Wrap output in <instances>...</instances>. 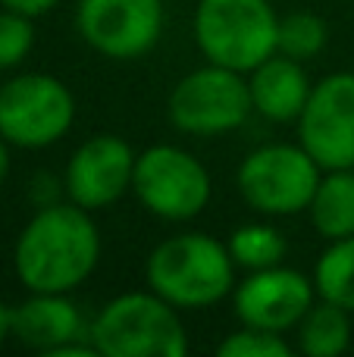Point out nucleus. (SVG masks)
Segmentation results:
<instances>
[{
  "label": "nucleus",
  "instance_id": "15",
  "mask_svg": "<svg viewBox=\"0 0 354 357\" xmlns=\"http://www.w3.org/2000/svg\"><path fill=\"white\" fill-rule=\"evenodd\" d=\"M307 216L323 241L354 235V169H323L307 204Z\"/></svg>",
  "mask_w": 354,
  "mask_h": 357
},
{
  "label": "nucleus",
  "instance_id": "20",
  "mask_svg": "<svg viewBox=\"0 0 354 357\" xmlns=\"http://www.w3.org/2000/svg\"><path fill=\"white\" fill-rule=\"evenodd\" d=\"M220 357H292L295 345H288L282 333H270V329L242 326L229 333L217 345Z\"/></svg>",
  "mask_w": 354,
  "mask_h": 357
},
{
  "label": "nucleus",
  "instance_id": "2",
  "mask_svg": "<svg viewBox=\"0 0 354 357\" xmlns=\"http://www.w3.org/2000/svg\"><path fill=\"white\" fill-rule=\"evenodd\" d=\"M236 260L229 248L207 232L163 238L144 264V282L179 310H204L226 301L236 289Z\"/></svg>",
  "mask_w": 354,
  "mask_h": 357
},
{
  "label": "nucleus",
  "instance_id": "1",
  "mask_svg": "<svg viewBox=\"0 0 354 357\" xmlns=\"http://www.w3.org/2000/svg\"><path fill=\"white\" fill-rule=\"evenodd\" d=\"M100 264V232L91 210L50 201L35 210L13 248V266L29 291L72 295Z\"/></svg>",
  "mask_w": 354,
  "mask_h": 357
},
{
  "label": "nucleus",
  "instance_id": "14",
  "mask_svg": "<svg viewBox=\"0 0 354 357\" xmlns=\"http://www.w3.org/2000/svg\"><path fill=\"white\" fill-rule=\"evenodd\" d=\"M248 88L254 113L270 123H298L314 82L305 73V63L276 50L248 73Z\"/></svg>",
  "mask_w": 354,
  "mask_h": 357
},
{
  "label": "nucleus",
  "instance_id": "11",
  "mask_svg": "<svg viewBox=\"0 0 354 357\" xmlns=\"http://www.w3.org/2000/svg\"><path fill=\"white\" fill-rule=\"evenodd\" d=\"M314 301H317L314 276L286 264L248 273L232 289V307L242 326L270 329L282 335L295 333Z\"/></svg>",
  "mask_w": 354,
  "mask_h": 357
},
{
  "label": "nucleus",
  "instance_id": "23",
  "mask_svg": "<svg viewBox=\"0 0 354 357\" xmlns=\"http://www.w3.org/2000/svg\"><path fill=\"white\" fill-rule=\"evenodd\" d=\"M6 138H0V182L6 178V173H10V148H6Z\"/></svg>",
  "mask_w": 354,
  "mask_h": 357
},
{
  "label": "nucleus",
  "instance_id": "12",
  "mask_svg": "<svg viewBox=\"0 0 354 357\" xmlns=\"http://www.w3.org/2000/svg\"><path fill=\"white\" fill-rule=\"evenodd\" d=\"M135 151L119 135H94L72 151L63 169V195L79 207L107 210L132 191Z\"/></svg>",
  "mask_w": 354,
  "mask_h": 357
},
{
  "label": "nucleus",
  "instance_id": "5",
  "mask_svg": "<svg viewBox=\"0 0 354 357\" xmlns=\"http://www.w3.org/2000/svg\"><path fill=\"white\" fill-rule=\"evenodd\" d=\"M320 176L323 169L301 148V142H270L245 154L236 169V185L251 210L279 220L305 213Z\"/></svg>",
  "mask_w": 354,
  "mask_h": 357
},
{
  "label": "nucleus",
  "instance_id": "18",
  "mask_svg": "<svg viewBox=\"0 0 354 357\" xmlns=\"http://www.w3.org/2000/svg\"><path fill=\"white\" fill-rule=\"evenodd\" d=\"M314 285L317 298H326L354 314V235L326 241L314 266Z\"/></svg>",
  "mask_w": 354,
  "mask_h": 357
},
{
  "label": "nucleus",
  "instance_id": "16",
  "mask_svg": "<svg viewBox=\"0 0 354 357\" xmlns=\"http://www.w3.org/2000/svg\"><path fill=\"white\" fill-rule=\"evenodd\" d=\"M354 345L351 310L317 298L295 326V348L307 357H342Z\"/></svg>",
  "mask_w": 354,
  "mask_h": 357
},
{
  "label": "nucleus",
  "instance_id": "19",
  "mask_svg": "<svg viewBox=\"0 0 354 357\" xmlns=\"http://www.w3.org/2000/svg\"><path fill=\"white\" fill-rule=\"evenodd\" d=\"M330 41V29L317 13H288L279 19V35H276V50L292 60H317Z\"/></svg>",
  "mask_w": 354,
  "mask_h": 357
},
{
  "label": "nucleus",
  "instance_id": "17",
  "mask_svg": "<svg viewBox=\"0 0 354 357\" xmlns=\"http://www.w3.org/2000/svg\"><path fill=\"white\" fill-rule=\"evenodd\" d=\"M238 270L254 273L267 266H279L288 254V241L273 222H242L226 241Z\"/></svg>",
  "mask_w": 354,
  "mask_h": 357
},
{
  "label": "nucleus",
  "instance_id": "7",
  "mask_svg": "<svg viewBox=\"0 0 354 357\" xmlns=\"http://www.w3.org/2000/svg\"><path fill=\"white\" fill-rule=\"evenodd\" d=\"M132 195L157 220L188 222L207 210L213 182L204 163L185 148L151 144L135 157Z\"/></svg>",
  "mask_w": 354,
  "mask_h": 357
},
{
  "label": "nucleus",
  "instance_id": "22",
  "mask_svg": "<svg viewBox=\"0 0 354 357\" xmlns=\"http://www.w3.org/2000/svg\"><path fill=\"white\" fill-rule=\"evenodd\" d=\"M56 3H60V0H0V6H6V10H16V13H22V16H31V19L50 13Z\"/></svg>",
  "mask_w": 354,
  "mask_h": 357
},
{
  "label": "nucleus",
  "instance_id": "8",
  "mask_svg": "<svg viewBox=\"0 0 354 357\" xmlns=\"http://www.w3.org/2000/svg\"><path fill=\"white\" fill-rule=\"evenodd\" d=\"M75 123V94L47 73H22L0 85V138L16 148H50Z\"/></svg>",
  "mask_w": 354,
  "mask_h": 357
},
{
  "label": "nucleus",
  "instance_id": "13",
  "mask_svg": "<svg viewBox=\"0 0 354 357\" xmlns=\"http://www.w3.org/2000/svg\"><path fill=\"white\" fill-rule=\"evenodd\" d=\"M88 329L91 323H85L79 304L60 291H31V298L10 307V335L41 357L69 342H85Z\"/></svg>",
  "mask_w": 354,
  "mask_h": 357
},
{
  "label": "nucleus",
  "instance_id": "21",
  "mask_svg": "<svg viewBox=\"0 0 354 357\" xmlns=\"http://www.w3.org/2000/svg\"><path fill=\"white\" fill-rule=\"evenodd\" d=\"M35 47V25L31 16H22L16 10H0V73L16 69Z\"/></svg>",
  "mask_w": 354,
  "mask_h": 357
},
{
  "label": "nucleus",
  "instance_id": "4",
  "mask_svg": "<svg viewBox=\"0 0 354 357\" xmlns=\"http://www.w3.org/2000/svg\"><path fill=\"white\" fill-rule=\"evenodd\" d=\"M192 31L207 63L251 73L276 54L279 16L273 0H198Z\"/></svg>",
  "mask_w": 354,
  "mask_h": 357
},
{
  "label": "nucleus",
  "instance_id": "3",
  "mask_svg": "<svg viewBox=\"0 0 354 357\" xmlns=\"http://www.w3.org/2000/svg\"><path fill=\"white\" fill-rule=\"evenodd\" d=\"M88 339L104 357H185L188 333L179 307L157 291H125L98 310Z\"/></svg>",
  "mask_w": 354,
  "mask_h": 357
},
{
  "label": "nucleus",
  "instance_id": "9",
  "mask_svg": "<svg viewBox=\"0 0 354 357\" xmlns=\"http://www.w3.org/2000/svg\"><path fill=\"white\" fill-rule=\"evenodd\" d=\"M75 29L107 60H138L163 35V0H79Z\"/></svg>",
  "mask_w": 354,
  "mask_h": 357
},
{
  "label": "nucleus",
  "instance_id": "24",
  "mask_svg": "<svg viewBox=\"0 0 354 357\" xmlns=\"http://www.w3.org/2000/svg\"><path fill=\"white\" fill-rule=\"evenodd\" d=\"M6 335H10V307L0 301V345H3Z\"/></svg>",
  "mask_w": 354,
  "mask_h": 357
},
{
  "label": "nucleus",
  "instance_id": "6",
  "mask_svg": "<svg viewBox=\"0 0 354 357\" xmlns=\"http://www.w3.org/2000/svg\"><path fill=\"white\" fill-rule=\"evenodd\" d=\"M251 110L248 73L204 63V66L185 73L173 85L167 100V116L185 135L217 138L242 129Z\"/></svg>",
  "mask_w": 354,
  "mask_h": 357
},
{
  "label": "nucleus",
  "instance_id": "10",
  "mask_svg": "<svg viewBox=\"0 0 354 357\" xmlns=\"http://www.w3.org/2000/svg\"><path fill=\"white\" fill-rule=\"evenodd\" d=\"M298 142L320 169H354V73L314 82L298 116Z\"/></svg>",
  "mask_w": 354,
  "mask_h": 357
}]
</instances>
